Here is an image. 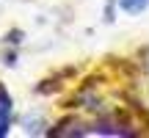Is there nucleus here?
<instances>
[{"label":"nucleus","instance_id":"obj_1","mask_svg":"<svg viewBox=\"0 0 149 138\" xmlns=\"http://www.w3.org/2000/svg\"><path fill=\"white\" fill-rule=\"evenodd\" d=\"M11 111H14V105H11L8 91L0 89V138L8 133V127H11Z\"/></svg>","mask_w":149,"mask_h":138},{"label":"nucleus","instance_id":"obj_2","mask_svg":"<svg viewBox=\"0 0 149 138\" xmlns=\"http://www.w3.org/2000/svg\"><path fill=\"white\" fill-rule=\"evenodd\" d=\"M116 8L122 14H130V17H138L149 8V0H116Z\"/></svg>","mask_w":149,"mask_h":138}]
</instances>
